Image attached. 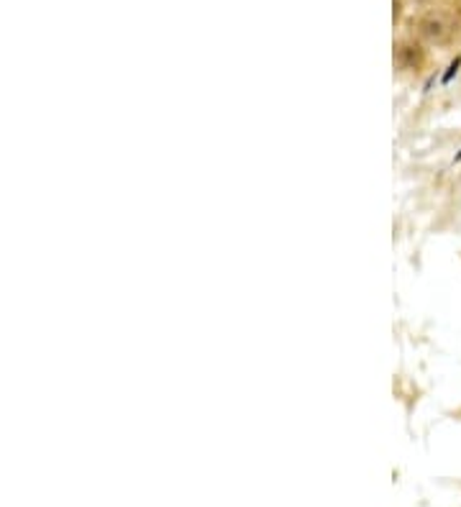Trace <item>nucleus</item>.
Listing matches in <instances>:
<instances>
[{"label":"nucleus","mask_w":461,"mask_h":507,"mask_svg":"<svg viewBox=\"0 0 461 507\" xmlns=\"http://www.w3.org/2000/svg\"><path fill=\"white\" fill-rule=\"evenodd\" d=\"M395 62L403 67V70H418L423 65V49L418 44H397L395 49Z\"/></svg>","instance_id":"f03ea898"},{"label":"nucleus","mask_w":461,"mask_h":507,"mask_svg":"<svg viewBox=\"0 0 461 507\" xmlns=\"http://www.w3.org/2000/svg\"><path fill=\"white\" fill-rule=\"evenodd\" d=\"M416 31L423 42L428 44H446L456 34V18L448 11H428L416 21Z\"/></svg>","instance_id":"f257e3e1"},{"label":"nucleus","mask_w":461,"mask_h":507,"mask_svg":"<svg viewBox=\"0 0 461 507\" xmlns=\"http://www.w3.org/2000/svg\"><path fill=\"white\" fill-rule=\"evenodd\" d=\"M459 65H461V59H456V62H451V67H448V72L444 75V83H448L451 77H454V72L459 70Z\"/></svg>","instance_id":"7ed1b4c3"},{"label":"nucleus","mask_w":461,"mask_h":507,"mask_svg":"<svg viewBox=\"0 0 461 507\" xmlns=\"http://www.w3.org/2000/svg\"><path fill=\"white\" fill-rule=\"evenodd\" d=\"M459 159H461V154H459Z\"/></svg>","instance_id":"20e7f679"}]
</instances>
